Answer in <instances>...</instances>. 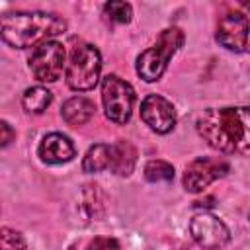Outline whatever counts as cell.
<instances>
[{
    "label": "cell",
    "instance_id": "cell-15",
    "mask_svg": "<svg viewBox=\"0 0 250 250\" xmlns=\"http://www.w3.org/2000/svg\"><path fill=\"white\" fill-rule=\"evenodd\" d=\"M53 102V94L43 86H31L21 96V105L27 113H43Z\"/></svg>",
    "mask_w": 250,
    "mask_h": 250
},
{
    "label": "cell",
    "instance_id": "cell-8",
    "mask_svg": "<svg viewBox=\"0 0 250 250\" xmlns=\"http://www.w3.org/2000/svg\"><path fill=\"white\" fill-rule=\"evenodd\" d=\"M229 172V164L223 158H211V156H201L195 158L193 162L188 164L186 172H184V188L189 193H199L203 191L209 184H213L215 180L223 178Z\"/></svg>",
    "mask_w": 250,
    "mask_h": 250
},
{
    "label": "cell",
    "instance_id": "cell-1",
    "mask_svg": "<svg viewBox=\"0 0 250 250\" xmlns=\"http://www.w3.org/2000/svg\"><path fill=\"white\" fill-rule=\"evenodd\" d=\"M195 127L211 148L227 154H248L250 148L248 107L205 109L197 117Z\"/></svg>",
    "mask_w": 250,
    "mask_h": 250
},
{
    "label": "cell",
    "instance_id": "cell-20",
    "mask_svg": "<svg viewBox=\"0 0 250 250\" xmlns=\"http://www.w3.org/2000/svg\"><path fill=\"white\" fill-rule=\"evenodd\" d=\"M14 139H16V131L12 129V125L0 119V146H8Z\"/></svg>",
    "mask_w": 250,
    "mask_h": 250
},
{
    "label": "cell",
    "instance_id": "cell-2",
    "mask_svg": "<svg viewBox=\"0 0 250 250\" xmlns=\"http://www.w3.org/2000/svg\"><path fill=\"white\" fill-rule=\"evenodd\" d=\"M66 21L47 12H10L0 16V39L14 49L37 47L61 35Z\"/></svg>",
    "mask_w": 250,
    "mask_h": 250
},
{
    "label": "cell",
    "instance_id": "cell-3",
    "mask_svg": "<svg viewBox=\"0 0 250 250\" xmlns=\"http://www.w3.org/2000/svg\"><path fill=\"white\" fill-rule=\"evenodd\" d=\"M184 45V33L178 27H168L164 29L156 43L148 49H145L139 57H137V74L145 80V82H156L166 66L168 61L172 59V55Z\"/></svg>",
    "mask_w": 250,
    "mask_h": 250
},
{
    "label": "cell",
    "instance_id": "cell-9",
    "mask_svg": "<svg viewBox=\"0 0 250 250\" xmlns=\"http://www.w3.org/2000/svg\"><path fill=\"white\" fill-rule=\"evenodd\" d=\"M141 119L154 133L164 135L170 133L176 125V109L166 98L158 94H150L141 104Z\"/></svg>",
    "mask_w": 250,
    "mask_h": 250
},
{
    "label": "cell",
    "instance_id": "cell-5",
    "mask_svg": "<svg viewBox=\"0 0 250 250\" xmlns=\"http://www.w3.org/2000/svg\"><path fill=\"white\" fill-rule=\"evenodd\" d=\"M102 104L105 117L117 125H123L131 117L135 104V90L123 78L115 74H107L102 80Z\"/></svg>",
    "mask_w": 250,
    "mask_h": 250
},
{
    "label": "cell",
    "instance_id": "cell-14",
    "mask_svg": "<svg viewBox=\"0 0 250 250\" xmlns=\"http://www.w3.org/2000/svg\"><path fill=\"white\" fill-rule=\"evenodd\" d=\"M109 160H111V146L105 143H96L88 148V152L82 160V170L88 174L109 170Z\"/></svg>",
    "mask_w": 250,
    "mask_h": 250
},
{
    "label": "cell",
    "instance_id": "cell-18",
    "mask_svg": "<svg viewBox=\"0 0 250 250\" xmlns=\"http://www.w3.org/2000/svg\"><path fill=\"white\" fill-rule=\"evenodd\" d=\"M25 248H27V242L18 230L10 227L0 229V250H25Z\"/></svg>",
    "mask_w": 250,
    "mask_h": 250
},
{
    "label": "cell",
    "instance_id": "cell-16",
    "mask_svg": "<svg viewBox=\"0 0 250 250\" xmlns=\"http://www.w3.org/2000/svg\"><path fill=\"white\" fill-rule=\"evenodd\" d=\"M104 16L113 23H129L133 18V8L129 2L111 0L104 4Z\"/></svg>",
    "mask_w": 250,
    "mask_h": 250
},
{
    "label": "cell",
    "instance_id": "cell-17",
    "mask_svg": "<svg viewBox=\"0 0 250 250\" xmlns=\"http://www.w3.org/2000/svg\"><path fill=\"white\" fill-rule=\"evenodd\" d=\"M145 178L152 184L174 180V166L164 160H150L145 166Z\"/></svg>",
    "mask_w": 250,
    "mask_h": 250
},
{
    "label": "cell",
    "instance_id": "cell-7",
    "mask_svg": "<svg viewBox=\"0 0 250 250\" xmlns=\"http://www.w3.org/2000/svg\"><path fill=\"white\" fill-rule=\"evenodd\" d=\"M189 232H191V238L203 250H221L230 240V232H229L227 225L219 217H215L207 211L195 213L191 217Z\"/></svg>",
    "mask_w": 250,
    "mask_h": 250
},
{
    "label": "cell",
    "instance_id": "cell-12",
    "mask_svg": "<svg viewBox=\"0 0 250 250\" xmlns=\"http://www.w3.org/2000/svg\"><path fill=\"white\" fill-rule=\"evenodd\" d=\"M94 102L84 98V96H74V98H68L62 107H61V115L64 119L66 125L70 127H80L84 123H88L94 115Z\"/></svg>",
    "mask_w": 250,
    "mask_h": 250
},
{
    "label": "cell",
    "instance_id": "cell-11",
    "mask_svg": "<svg viewBox=\"0 0 250 250\" xmlns=\"http://www.w3.org/2000/svg\"><path fill=\"white\" fill-rule=\"evenodd\" d=\"M37 154L47 164H62L74 158L76 150L72 141L62 133H49L41 139L37 146Z\"/></svg>",
    "mask_w": 250,
    "mask_h": 250
},
{
    "label": "cell",
    "instance_id": "cell-13",
    "mask_svg": "<svg viewBox=\"0 0 250 250\" xmlns=\"http://www.w3.org/2000/svg\"><path fill=\"white\" fill-rule=\"evenodd\" d=\"M109 146H111L109 170L117 176H129L137 162V148L129 141H117Z\"/></svg>",
    "mask_w": 250,
    "mask_h": 250
},
{
    "label": "cell",
    "instance_id": "cell-19",
    "mask_svg": "<svg viewBox=\"0 0 250 250\" xmlns=\"http://www.w3.org/2000/svg\"><path fill=\"white\" fill-rule=\"evenodd\" d=\"M86 250H121L119 242L115 238H109V236H96Z\"/></svg>",
    "mask_w": 250,
    "mask_h": 250
},
{
    "label": "cell",
    "instance_id": "cell-4",
    "mask_svg": "<svg viewBox=\"0 0 250 250\" xmlns=\"http://www.w3.org/2000/svg\"><path fill=\"white\" fill-rule=\"evenodd\" d=\"M102 72V57L100 51L90 43H76L70 51V59L66 64V84L74 92L92 90Z\"/></svg>",
    "mask_w": 250,
    "mask_h": 250
},
{
    "label": "cell",
    "instance_id": "cell-6",
    "mask_svg": "<svg viewBox=\"0 0 250 250\" xmlns=\"http://www.w3.org/2000/svg\"><path fill=\"white\" fill-rule=\"evenodd\" d=\"M29 68L39 82H55L64 70V47L51 39L33 47L29 55Z\"/></svg>",
    "mask_w": 250,
    "mask_h": 250
},
{
    "label": "cell",
    "instance_id": "cell-10",
    "mask_svg": "<svg viewBox=\"0 0 250 250\" xmlns=\"http://www.w3.org/2000/svg\"><path fill=\"white\" fill-rule=\"evenodd\" d=\"M217 41L234 53L248 51V18L240 12L227 14L219 20L217 25Z\"/></svg>",
    "mask_w": 250,
    "mask_h": 250
}]
</instances>
